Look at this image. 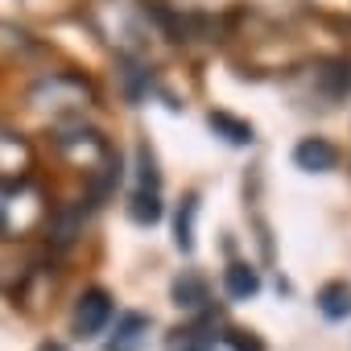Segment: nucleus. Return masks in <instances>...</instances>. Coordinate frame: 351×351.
<instances>
[{"label":"nucleus","instance_id":"1","mask_svg":"<svg viewBox=\"0 0 351 351\" xmlns=\"http://www.w3.org/2000/svg\"><path fill=\"white\" fill-rule=\"evenodd\" d=\"M38 223H42V195L25 178L21 182H0V236L17 240Z\"/></svg>","mask_w":351,"mask_h":351},{"label":"nucleus","instance_id":"2","mask_svg":"<svg viewBox=\"0 0 351 351\" xmlns=\"http://www.w3.org/2000/svg\"><path fill=\"white\" fill-rule=\"evenodd\" d=\"M112 314H116L112 293H108V289H99V285H91V289H83V293H79V302H75L71 330H75L79 339H95V335L112 322Z\"/></svg>","mask_w":351,"mask_h":351},{"label":"nucleus","instance_id":"3","mask_svg":"<svg viewBox=\"0 0 351 351\" xmlns=\"http://www.w3.org/2000/svg\"><path fill=\"white\" fill-rule=\"evenodd\" d=\"M34 108H42L46 99H58L54 108H66V112H79V108H87V104H95V91H91V83L87 79H79V75H50L46 83H38L34 87Z\"/></svg>","mask_w":351,"mask_h":351},{"label":"nucleus","instance_id":"4","mask_svg":"<svg viewBox=\"0 0 351 351\" xmlns=\"http://www.w3.org/2000/svg\"><path fill=\"white\" fill-rule=\"evenodd\" d=\"M339 157H343L339 145H330L326 136H302L293 145V165L306 169V173H326V169L339 165Z\"/></svg>","mask_w":351,"mask_h":351},{"label":"nucleus","instance_id":"5","mask_svg":"<svg viewBox=\"0 0 351 351\" xmlns=\"http://www.w3.org/2000/svg\"><path fill=\"white\" fill-rule=\"evenodd\" d=\"M169 298H173V306H178V310H203L211 302V285L195 269H182L178 277H173V285H169Z\"/></svg>","mask_w":351,"mask_h":351},{"label":"nucleus","instance_id":"6","mask_svg":"<svg viewBox=\"0 0 351 351\" xmlns=\"http://www.w3.org/2000/svg\"><path fill=\"white\" fill-rule=\"evenodd\" d=\"M25 165H29V145L9 128H0V182H21Z\"/></svg>","mask_w":351,"mask_h":351},{"label":"nucleus","instance_id":"7","mask_svg":"<svg viewBox=\"0 0 351 351\" xmlns=\"http://www.w3.org/2000/svg\"><path fill=\"white\" fill-rule=\"evenodd\" d=\"M149 330H153V318L145 314H120L116 318V335L104 351H141L149 343Z\"/></svg>","mask_w":351,"mask_h":351},{"label":"nucleus","instance_id":"8","mask_svg":"<svg viewBox=\"0 0 351 351\" xmlns=\"http://www.w3.org/2000/svg\"><path fill=\"white\" fill-rule=\"evenodd\" d=\"M318 314L330 322H347L351 318V281H326L318 289Z\"/></svg>","mask_w":351,"mask_h":351},{"label":"nucleus","instance_id":"9","mask_svg":"<svg viewBox=\"0 0 351 351\" xmlns=\"http://www.w3.org/2000/svg\"><path fill=\"white\" fill-rule=\"evenodd\" d=\"M165 351H215V326L207 322H186L178 330H169Z\"/></svg>","mask_w":351,"mask_h":351},{"label":"nucleus","instance_id":"10","mask_svg":"<svg viewBox=\"0 0 351 351\" xmlns=\"http://www.w3.org/2000/svg\"><path fill=\"white\" fill-rule=\"evenodd\" d=\"M223 289H228V298L248 302V298L261 293V273H256L252 265H244V261H232V265L223 269Z\"/></svg>","mask_w":351,"mask_h":351},{"label":"nucleus","instance_id":"11","mask_svg":"<svg viewBox=\"0 0 351 351\" xmlns=\"http://www.w3.org/2000/svg\"><path fill=\"white\" fill-rule=\"evenodd\" d=\"M29 54H38V42H34L25 29H17V25H5V21H0V66L21 62V58H29Z\"/></svg>","mask_w":351,"mask_h":351},{"label":"nucleus","instance_id":"12","mask_svg":"<svg viewBox=\"0 0 351 351\" xmlns=\"http://www.w3.org/2000/svg\"><path fill=\"white\" fill-rule=\"evenodd\" d=\"M195 215H199V195L191 191L178 203V215H173V244L182 252H195Z\"/></svg>","mask_w":351,"mask_h":351},{"label":"nucleus","instance_id":"13","mask_svg":"<svg viewBox=\"0 0 351 351\" xmlns=\"http://www.w3.org/2000/svg\"><path fill=\"white\" fill-rule=\"evenodd\" d=\"M207 124H211V128H215V136H223L228 145H252V141H256L252 124H248V120H240V116H232V112H211V116H207Z\"/></svg>","mask_w":351,"mask_h":351},{"label":"nucleus","instance_id":"14","mask_svg":"<svg viewBox=\"0 0 351 351\" xmlns=\"http://www.w3.org/2000/svg\"><path fill=\"white\" fill-rule=\"evenodd\" d=\"M157 186H161L157 157H153V149L141 141V145H136V191H145V195H157Z\"/></svg>","mask_w":351,"mask_h":351},{"label":"nucleus","instance_id":"15","mask_svg":"<svg viewBox=\"0 0 351 351\" xmlns=\"http://www.w3.org/2000/svg\"><path fill=\"white\" fill-rule=\"evenodd\" d=\"M128 219L141 223V228H153V223L161 219V199H157V195H145V191H132V199H128Z\"/></svg>","mask_w":351,"mask_h":351},{"label":"nucleus","instance_id":"16","mask_svg":"<svg viewBox=\"0 0 351 351\" xmlns=\"http://www.w3.org/2000/svg\"><path fill=\"white\" fill-rule=\"evenodd\" d=\"M120 79H124V91H128V99H141V91L149 87V71L141 66V62H132V58H120Z\"/></svg>","mask_w":351,"mask_h":351},{"label":"nucleus","instance_id":"17","mask_svg":"<svg viewBox=\"0 0 351 351\" xmlns=\"http://www.w3.org/2000/svg\"><path fill=\"white\" fill-rule=\"evenodd\" d=\"M223 339H228V347H232V351H265V343H261V335H256V330H240V326H236V330H228Z\"/></svg>","mask_w":351,"mask_h":351},{"label":"nucleus","instance_id":"18","mask_svg":"<svg viewBox=\"0 0 351 351\" xmlns=\"http://www.w3.org/2000/svg\"><path fill=\"white\" fill-rule=\"evenodd\" d=\"M25 5H29V9H58L62 0H25Z\"/></svg>","mask_w":351,"mask_h":351},{"label":"nucleus","instance_id":"19","mask_svg":"<svg viewBox=\"0 0 351 351\" xmlns=\"http://www.w3.org/2000/svg\"><path fill=\"white\" fill-rule=\"evenodd\" d=\"M38 351H66V347H62V343H42Z\"/></svg>","mask_w":351,"mask_h":351}]
</instances>
